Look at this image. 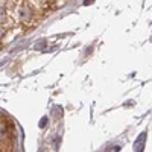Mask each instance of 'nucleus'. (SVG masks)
<instances>
[{"instance_id": "1", "label": "nucleus", "mask_w": 152, "mask_h": 152, "mask_svg": "<svg viewBox=\"0 0 152 152\" xmlns=\"http://www.w3.org/2000/svg\"><path fill=\"white\" fill-rule=\"evenodd\" d=\"M143 143H145V134H142V135H140V140H138V143L135 142V152H142Z\"/></svg>"}]
</instances>
